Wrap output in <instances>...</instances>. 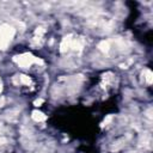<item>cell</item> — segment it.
<instances>
[{"mask_svg":"<svg viewBox=\"0 0 153 153\" xmlns=\"http://www.w3.org/2000/svg\"><path fill=\"white\" fill-rule=\"evenodd\" d=\"M14 28L8 24L0 25V50H5L14 37Z\"/></svg>","mask_w":153,"mask_h":153,"instance_id":"1","label":"cell"},{"mask_svg":"<svg viewBox=\"0 0 153 153\" xmlns=\"http://www.w3.org/2000/svg\"><path fill=\"white\" fill-rule=\"evenodd\" d=\"M13 61L17 62L22 68H29L34 64H40V65L43 64V60L34 56L30 53H24V54H21V55H17L13 58Z\"/></svg>","mask_w":153,"mask_h":153,"instance_id":"2","label":"cell"},{"mask_svg":"<svg viewBox=\"0 0 153 153\" xmlns=\"http://www.w3.org/2000/svg\"><path fill=\"white\" fill-rule=\"evenodd\" d=\"M72 35H68L66 37H64V40L61 41V44H60V51L61 53H66L71 48V44H72Z\"/></svg>","mask_w":153,"mask_h":153,"instance_id":"3","label":"cell"},{"mask_svg":"<svg viewBox=\"0 0 153 153\" xmlns=\"http://www.w3.org/2000/svg\"><path fill=\"white\" fill-rule=\"evenodd\" d=\"M31 117H32V119H34L36 122H42V121H44V120H47V116L44 115L43 113L38 111V110H35V111H32Z\"/></svg>","mask_w":153,"mask_h":153,"instance_id":"4","label":"cell"},{"mask_svg":"<svg viewBox=\"0 0 153 153\" xmlns=\"http://www.w3.org/2000/svg\"><path fill=\"white\" fill-rule=\"evenodd\" d=\"M98 48H99V50L103 53H108L110 49V44L108 41H102V42H99V44H98Z\"/></svg>","mask_w":153,"mask_h":153,"instance_id":"5","label":"cell"},{"mask_svg":"<svg viewBox=\"0 0 153 153\" xmlns=\"http://www.w3.org/2000/svg\"><path fill=\"white\" fill-rule=\"evenodd\" d=\"M71 48H73L74 50H80L83 48V43L80 42L79 40L77 41H72V44H71Z\"/></svg>","mask_w":153,"mask_h":153,"instance_id":"6","label":"cell"},{"mask_svg":"<svg viewBox=\"0 0 153 153\" xmlns=\"http://www.w3.org/2000/svg\"><path fill=\"white\" fill-rule=\"evenodd\" d=\"M21 82H22V84H24V85H30L31 84V79L28 77V75H21Z\"/></svg>","mask_w":153,"mask_h":153,"instance_id":"7","label":"cell"},{"mask_svg":"<svg viewBox=\"0 0 153 153\" xmlns=\"http://www.w3.org/2000/svg\"><path fill=\"white\" fill-rule=\"evenodd\" d=\"M145 79L148 84H152L153 82V78H152V72L150 69H146V74H145Z\"/></svg>","mask_w":153,"mask_h":153,"instance_id":"8","label":"cell"},{"mask_svg":"<svg viewBox=\"0 0 153 153\" xmlns=\"http://www.w3.org/2000/svg\"><path fill=\"white\" fill-rule=\"evenodd\" d=\"M44 34V29L43 28H37V29H36L35 30V35H36V37H37V36H38V37H41V36Z\"/></svg>","mask_w":153,"mask_h":153,"instance_id":"9","label":"cell"},{"mask_svg":"<svg viewBox=\"0 0 153 153\" xmlns=\"http://www.w3.org/2000/svg\"><path fill=\"white\" fill-rule=\"evenodd\" d=\"M43 102H44V101H43V99H41V98H40V99H36V101L34 102V104H35L36 106H40V105H41Z\"/></svg>","mask_w":153,"mask_h":153,"instance_id":"10","label":"cell"},{"mask_svg":"<svg viewBox=\"0 0 153 153\" xmlns=\"http://www.w3.org/2000/svg\"><path fill=\"white\" fill-rule=\"evenodd\" d=\"M4 104H5V98L4 97H0V108L4 106Z\"/></svg>","mask_w":153,"mask_h":153,"instance_id":"11","label":"cell"},{"mask_svg":"<svg viewBox=\"0 0 153 153\" xmlns=\"http://www.w3.org/2000/svg\"><path fill=\"white\" fill-rule=\"evenodd\" d=\"M6 139L5 138H0V145H4V143H6Z\"/></svg>","mask_w":153,"mask_h":153,"instance_id":"12","label":"cell"},{"mask_svg":"<svg viewBox=\"0 0 153 153\" xmlns=\"http://www.w3.org/2000/svg\"><path fill=\"white\" fill-rule=\"evenodd\" d=\"M3 91V84H1V80H0V92Z\"/></svg>","mask_w":153,"mask_h":153,"instance_id":"13","label":"cell"}]
</instances>
